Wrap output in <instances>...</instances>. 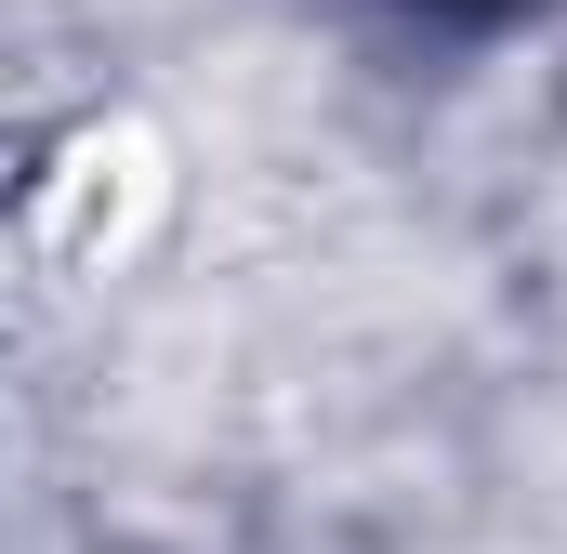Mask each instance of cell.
I'll return each instance as SVG.
<instances>
[{"mask_svg":"<svg viewBox=\"0 0 567 554\" xmlns=\"http://www.w3.org/2000/svg\"><path fill=\"white\" fill-rule=\"evenodd\" d=\"M410 13H435V27H488V13H515V0H410Z\"/></svg>","mask_w":567,"mask_h":554,"instance_id":"obj_1","label":"cell"}]
</instances>
